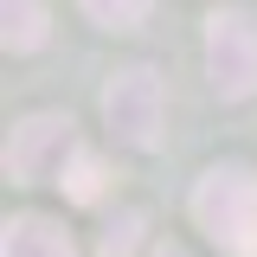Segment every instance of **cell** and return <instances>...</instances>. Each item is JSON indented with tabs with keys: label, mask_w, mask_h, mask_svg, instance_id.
Instances as JSON below:
<instances>
[{
	"label": "cell",
	"mask_w": 257,
	"mask_h": 257,
	"mask_svg": "<svg viewBox=\"0 0 257 257\" xmlns=\"http://www.w3.org/2000/svg\"><path fill=\"white\" fill-rule=\"evenodd\" d=\"M135 244H142V212H116L96 238V257H135Z\"/></svg>",
	"instance_id": "9c48e42d"
},
{
	"label": "cell",
	"mask_w": 257,
	"mask_h": 257,
	"mask_svg": "<svg viewBox=\"0 0 257 257\" xmlns=\"http://www.w3.org/2000/svg\"><path fill=\"white\" fill-rule=\"evenodd\" d=\"M58 187H64V199H77V206H96V199H103V187H109V167H103V155H96V148H77V155L64 161Z\"/></svg>",
	"instance_id": "52a82bcc"
},
{
	"label": "cell",
	"mask_w": 257,
	"mask_h": 257,
	"mask_svg": "<svg viewBox=\"0 0 257 257\" xmlns=\"http://www.w3.org/2000/svg\"><path fill=\"white\" fill-rule=\"evenodd\" d=\"M155 257H187V251H180V244H161V251H155Z\"/></svg>",
	"instance_id": "30bf717a"
},
{
	"label": "cell",
	"mask_w": 257,
	"mask_h": 257,
	"mask_svg": "<svg viewBox=\"0 0 257 257\" xmlns=\"http://www.w3.org/2000/svg\"><path fill=\"white\" fill-rule=\"evenodd\" d=\"M0 257H77V251H71L64 225H52V219H39V212H26V219H7Z\"/></svg>",
	"instance_id": "5b68a950"
},
{
	"label": "cell",
	"mask_w": 257,
	"mask_h": 257,
	"mask_svg": "<svg viewBox=\"0 0 257 257\" xmlns=\"http://www.w3.org/2000/svg\"><path fill=\"white\" fill-rule=\"evenodd\" d=\"M193 219L225 257H257V174L244 161H219L193 187Z\"/></svg>",
	"instance_id": "6da1fadb"
},
{
	"label": "cell",
	"mask_w": 257,
	"mask_h": 257,
	"mask_svg": "<svg viewBox=\"0 0 257 257\" xmlns=\"http://www.w3.org/2000/svg\"><path fill=\"white\" fill-rule=\"evenodd\" d=\"M103 122L116 128V142L128 148H155L161 122H167V96H161V77L148 64H128L103 84Z\"/></svg>",
	"instance_id": "3957f363"
},
{
	"label": "cell",
	"mask_w": 257,
	"mask_h": 257,
	"mask_svg": "<svg viewBox=\"0 0 257 257\" xmlns=\"http://www.w3.org/2000/svg\"><path fill=\"white\" fill-rule=\"evenodd\" d=\"M206 71L225 103H244L257 90V20L244 7H219L206 20Z\"/></svg>",
	"instance_id": "7a4b0ae2"
},
{
	"label": "cell",
	"mask_w": 257,
	"mask_h": 257,
	"mask_svg": "<svg viewBox=\"0 0 257 257\" xmlns=\"http://www.w3.org/2000/svg\"><path fill=\"white\" fill-rule=\"evenodd\" d=\"M77 155V128L71 116H26V122L7 135V180H20V187H39V180H58L64 161Z\"/></svg>",
	"instance_id": "277c9868"
},
{
	"label": "cell",
	"mask_w": 257,
	"mask_h": 257,
	"mask_svg": "<svg viewBox=\"0 0 257 257\" xmlns=\"http://www.w3.org/2000/svg\"><path fill=\"white\" fill-rule=\"evenodd\" d=\"M0 20H7V52H39L45 45V32H52V13H45V0H0Z\"/></svg>",
	"instance_id": "8992f818"
},
{
	"label": "cell",
	"mask_w": 257,
	"mask_h": 257,
	"mask_svg": "<svg viewBox=\"0 0 257 257\" xmlns=\"http://www.w3.org/2000/svg\"><path fill=\"white\" fill-rule=\"evenodd\" d=\"M84 13H90L96 26H109V32H135L142 20H148V7L155 0H77Z\"/></svg>",
	"instance_id": "ba28073f"
}]
</instances>
